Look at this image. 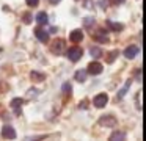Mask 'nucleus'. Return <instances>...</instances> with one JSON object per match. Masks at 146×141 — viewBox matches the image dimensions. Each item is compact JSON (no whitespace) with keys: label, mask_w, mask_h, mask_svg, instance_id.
Wrapping results in <instances>:
<instances>
[{"label":"nucleus","mask_w":146,"mask_h":141,"mask_svg":"<svg viewBox=\"0 0 146 141\" xmlns=\"http://www.w3.org/2000/svg\"><path fill=\"white\" fill-rule=\"evenodd\" d=\"M137 53H138V47L137 46H129L126 47V50H124V56L129 60H133L137 56Z\"/></svg>","instance_id":"obj_7"},{"label":"nucleus","mask_w":146,"mask_h":141,"mask_svg":"<svg viewBox=\"0 0 146 141\" xmlns=\"http://www.w3.org/2000/svg\"><path fill=\"white\" fill-rule=\"evenodd\" d=\"M116 55H118V50H115V52H111V53H110V56H108V60H107V61H108V63H111V61H113V58H115Z\"/></svg>","instance_id":"obj_20"},{"label":"nucleus","mask_w":146,"mask_h":141,"mask_svg":"<svg viewBox=\"0 0 146 141\" xmlns=\"http://www.w3.org/2000/svg\"><path fill=\"white\" fill-rule=\"evenodd\" d=\"M111 2H113L115 5H121V3H124L126 0H111Z\"/></svg>","instance_id":"obj_23"},{"label":"nucleus","mask_w":146,"mask_h":141,"mask_svg":"<svg viewBox=\"0 0 146 141\" xmlns=\"http://www.w3.org/2000/svg\"><path fill=\"white\" fill-rule=\"evenodd\" d=\"M93 21H94L93 17H86V19H85V25H86V27H91Z\"/></svg>","instance_id":"obj_21"},{"label":"nucleus","mask_w":146,"mask_h":141,"mask_svg":"<svg viewBox=\"0 0 146 141\" xmlns=\"http://www.w3.org/2000/svg\"><path fill=\"white\" fill-rule=\"evenodd\" d=\"M63 91H64V93L71 91V85H69V83H64V85H63Z\"/></svg>","instance_id":"obj_22"},{"label":"nucleus","mask_w":146,"mask_h":141,"mask_svg":"<svg viewBox=\"0 0 146 141\" xmlns=\"http://www.w3.org/2000/svg\"><path fill=\"white\" fill-rule=\"evenodd\" d=\"M30 78H32L33 81H41V80H44V74H41V72H32V74H30Z\"/></svg>","instance_id":"obj_15"},{"label":"nucleus","mask_w":146,"mask_h":141,"mask_svg":"<svg viewBox=\"0 0 146 141\" xmlns=\"http://www.w3.org/2000/svg\"><path fill=\"white\" fill-rule=\"evenodd\" d=\"M35 34H36V38H38L41 42H47V41H49V33H47V31H44L41 27H36L35 28Z\"/></svg>","instance_id":"obj_8"},{"label":"nucleus","mask_w":146,"mask_h":141,"mask_svg":"<svg viewBox=\"0 0 146 141\" xmlns=\"http://www.w3.org/2000/svg\"><path fill=\"white\" fill-rule=\"evenodd\" d=\"M69 39L72 41V42H80V41L83 39V31H82V30H74V31H71Z\"/></svg>","instance_id":"obj_10"},{"label":"nucleus","mask_w":146,"mask_h":141,"mask_svg":"<svg viewBox=\"0 0 146 141\" xmlns=\"http://www.w3.org/2000/svg\"><path fill=\"white\" fill-rule=\"evenodd\" d=\"M60 2H61V0H50L52 5H57V3H60Z\"/></svg>","instance_id":"obj_25"},{"label":"nucleus","mask_w":146,"mask_h":141,"mask_svg":"<svg viewBox=\"0 0 146 141\" xmlns=\"http://www.w3.org/2000/svg\"><path fill=\"white\" fill-rule=\"evenodd\" d=\"M124 138H126V135H124L123 132H116V133H113L108 140H110V141H116V140H124Z\"/></svg>","instance_id":"obj_16"},{"label":"nucleus","mask_w":146,"mask_h":141,"mask_svg":"<svg viewBox=\"0 0 146 141\" xmlns=\"http://www.w3.org/2000/svg\"><path fill=\"white\" fill-rule=\"evenodd\" d=\"M107 28H110V30H113V31H121L123 30V24L113 22V21H107Z\"/></svg>","instance_id":"obj_12"},{"label":"nucleus","mask_w":146,"mask_h":141,"mask_svg":"<svg viewBox=\"0 0 146 141\" xmlns=\"http://www.w3.org/2000/svg\"><path fill=\"white\" fill-rule=\"evenodd\" d=\"M107 102H108V96L104 93L98 94V96L93 99V103H94V107H98V108H104V107L107 105Z\"/></svg>","instance_id":"obj_2"},{"label":"nucleus","mask_w":146,"mask_h":141,"mask_svg":"<svg viewBox=\"0 0 146 141\" xmlns=\"http://www.w3.org/2000/svg\"><path fill=\"white\" fill-rule=\"evenodd\" d=\"M36 22H38L39 25H46L49 22L47 14H46V13H38V14H36Z\"/></svg>","instance_id":"obj_13"},{"label":"nucleus","mask_w":146,"mask_h":141,"mask_svg":"<svg viewBox=\"0 0 146 141\" xmlns=\"http://www.w3.org/2000/svg\"><path fill=\"white\" fill-rule=\"evenodd\" d=\"M94 39L99 41V42H108V34L105 30H102V28H99L98 31H96L94 34Z\"/></svg>","instance_id":"obj_9"},{"label":"nucleus","mask_w":146,"mask_h":141,"mask_svg":"<svg viewBox=\"0 0 146 141\" xmlns=\"http://www.w3.org/2000/svg\"><path fill=\"white\" fill-rule=\"evenodd\" d=\"M63 49H64V41L63 39H55L54 42H52V53H55V55H60V53H63Z\"/></svg>","instance_id":"obj_4"},{"label":"nucleus","mask_w":146,"mask_h":141,"mask_svg":"<svg viewBox=\"0 0 146 141\" xmlns=\"http://www.w3.org/2000/svg\"><path fill=\"white\" fill-rule=\"evenodd\" d=\"M86 72L91 74V75H99L102 72V64L98 61H91L88 64V68H86Z\"/></svg>","instance_id":"obj_3"},{"label":"nucleus","mask_w":146,"mask_h":141,"mask_svg":"<svg viewBox=\"0 0 146 141\" xmlns=\"http://www.w3.org/2000/svg\"><path fill=\"white\" fill-rule=\"evenodd\" d=\"M101 49H98V47H96V49H91V56L93 58H99V56H101Z\"/></svg>","instance_id":"obj_18"},{"label":"nucleus","mask_w":146,"mask_h":141,"mask_svg":"<svg viewBox=\"0 0 146 141\" xmlns=\"http://www.w3.org/2000/svg\"><path fill=\"white\" fill-rule=\"evenodd\" d=\"M2 136H3L5 140H14V138H16V130H14L11 125H5V127L2 128Z\"/></svg>","instance_id":"obj_5"},{"label":"nucleus","mask_w":146,"mask_h":141,"mask_svg":"<svg viewBox=\"0 0 146 141\" xmlns=\"http://www.w3.org/2000/svg\"><path fill=\"white\" fill-rule=\"evenodd\" d=\"M137 78H138V80H140V78H141V71H140V69H138V71H137Z\"/></svg>","instance_id":"obj_24"},{"label":"nucleus","mask_w":146,"mask_h":141,"mask_svg":"<svg viewBox=\"0 0 146 141\" xmlns=\"http://www.w3.org/2000/svg\"><path fill=\"white\" fill-rule=\"evenodd\" d=\"M129 86H130V80H129V81H126V85H124V88L119 91V93H118V97H119V99H121V97H124V94L127 93V89H129Z\"/></svg>","instance_id":"obj_17"},{"label":"nucleus","mask_w":146,"mask_h":141,"mask_svg":"<svg viewBox=\"0 0 146 141\" xmlns=\"http://www.w3.org/2000/svg\"><path fill=\"white\" fill-rule=\"evenodd\" d=\"M99 124H101L102 127H113V125L116 124V119H115L113 116H102V118L99 119Z\"/></svg>","instance_id":"obj_6"},{"label":"nucleus","mask_w":146,"mask_h":141,"mask_svg":"<svg viewBox=\"0 0 146 141\" xmlns=\"http://www.w3.org/2000/svg\"><path fill=\"white\" fill-rule=\"evenodd\" d=\"M82 55H83V50L80 49V47H71V49L68 50V58L72 63L79 61V60L82 58Z\"/></svg>","instance_id":"obj_1"},{"label":"nucleus","mask_w":146,"mask_h":141,"mask_svg":"<svg viewBox=\"0 0 146 141\" xmlns=\"http://www.w3.org/2000/svg\"><path fill=\"white\" fill-rule=\"evenodd\" d=\"M22 103H24V100L21 99V97H16V99L11 100V108L16 111V115L19 113V110H21V107H22Z\"/></svg>","instance_id":"obj_11"},{"label":"nucleus","mask_w":146,"mask_h":141,"mask_svg":"<svg viewBox=\"0 0 146 141\" xmlns=\"http://www.w3.org/2000/svg\"><path fill=\"white\" fill-rule=\"evenodd\" d=\"M86 74H88V72L83 71V69L77 71V72H76V80H77V81H80V83H83V81L86 80Z\"/></svg>","instance_id":"obj_14"},{"label":"nucleus","mask_w":146,"mask_h":141,"mask_svg":"<svg viewBox=\"0 0 146 141\" xmlns=\"http://www.w3.org/2000/svg\"><path fill=\"white\" fill-rule=\"evenodd\" d=\"M25 2H27V5H29V6H36L39 3V0H25Z\"/></svg>","instance_id":"obj_19"}]
</instances>
